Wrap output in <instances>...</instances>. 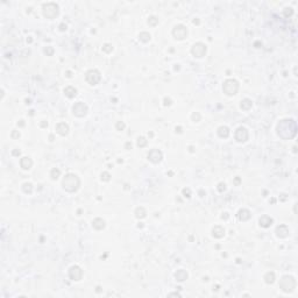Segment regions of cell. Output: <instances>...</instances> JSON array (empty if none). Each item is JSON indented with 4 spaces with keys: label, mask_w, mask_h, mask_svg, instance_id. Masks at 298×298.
Returning a JSON list of instances; mask_svg holds the SVG:
<instances>
[{
    "label": "cell",
    "mask_w": 298,
    "mask_h": 298,
    "mask_svg": "<svg viewBox=\"0 0 298 298\" xmlns=\"http://www.w3.org/2000/svg\"><path fill=\"white\" fill-rule=\"evenodd\" d=\"M20 164H21V168H23V169L27 170V169H30V168H32L33 161H32L30 157H22L21 161H20Z\"/></svg>",
    "instance_id": "20"
},
{
    "label": "cell",
    "mask_w": 298,
    "mask_h": 298,
    "mask_svg": "<svg viewBox=\"0 0 298 298\" xmlns=\"http://www.w3.org/2000/svg\"><path fill=\"white\" fill-rule=\"evenodd\" d=\"M280 288L282 289L283 292H286V294L292 292L295 290V288H296V280L292 276H289V275L283 276L282 280L280 281Z\"/></svg>",
    "instance_id": "3"
},
{
    "label": "cell",
    "mask_w": 298,
    "mask_h": 298,
    "mask_svg": "<svg viewBox=\"0 0 298 298\" xmlns=\"http://www.w3.org/2000/svg\"><path fill=\"white\" fill-rule=\"evenodd\" d=\"M44 53H46V54L48 53V54L51 55L53 53H54V49H53V48H50V47H48V48H46V49H44Z\"/></svg>",
    "instance_id": "38"
},
{
    "label": "cell",
    "mask_w": 298,
    "mask_h": 298,
    "mask_svg": "<svg viewBox=\"0 0 298 298\" xmlns=\"http://www.w3.org/2000/svg\"><path fill=\"white\" fill-rule=\"evenodd\" d=\"M85 78H86V81H87L89 84L95 85V84H98V83L100 81L101 76H100V72H99L98 70L93 69V70H89V71L86 72Z\"/></svg>",
    "instance_id": "6"
},
{
    "label": "cell",
    "mask_w": 298,
    "mask_h": 298,
    "mask_svg": "<svg viewBox=\"0 0 298 298\" xmlns=\"http://www.w3.org/2000/svg\"><path fill=\"white\" fill-rule=\"evenodd\" d=\"M43 15L48 19H54L58 15V6L55 2H48L43 5Z\"/></svg>",
    "instance_id": "5"
},
{
    "label": "cell",
    "mask_w": 298,
    "mask_h": 298,
    "mask_svg": "<svg viewBox=\"0 0 298 298\" xmlns=\"http://www.w3.org/2000/svg\"><path fill=\"white\" fill-rule=\"evenodd\" d=\"M183 195H184V197H188V198H189L190 195H191V191H190V189H184L183 190Z\"/></svg>",
    "instance_id": "37"
},
{
    "label": "cell",
    "mask_w": 298,
    "mask_h": 298,
    "mask_svg": "<svg viewBox=\"0 0 298 298\" xmlns=\"http://www.w3.org/2000/svg\"><path fill=\"white\" fill-rule=\"evenodd\" d=\"M224 218H225V219H227V218H228V216H227V213H225V216H222V219H224Z\"/></svg>",
    "instance_id": "47"
},
{
    "label": "cell",
    "mask_w": 298,
    "mask_h": 298,
    "mask_svg": "<svg viewBox=\"0 0 298 298\" xmlns=\"http://www.w3.org/2000/svg\"><path fill=\"white\" fill-rule=\"evenodd\" d=\"M181 129H182V128H181V127H178V128H176V132H178V133H181V132H182Z\"/></svg>",
    "instance_id": "46"
},
{
    "label": "cell",
    "mask_w": 298,
    "mask_h": 298,
    "mask_svg": "<svg viewBox=\"0 0 298 298\" xmlns=\"http://www.w3.org/2000/svg\"><path fill=\"white\" fill-rule=\"evenodd\" d=\"M192 120L199 121V120H200V115H199V113H193V114H192Z\"/></svg>",
    "instance_id": "36"
},
{
    "label": "cell",
    "mask_w": 298,
    "mask_h": 298,
    "mask_svg": "<svg viewBox=\"0 0 298 298\" xmlns=\"http://www.w3.org/2000/svg\"><path fill=\"white\" fill-rule=\"evenodd\" d=\"M147 145V140L143 137V136H140L139 139H137V146L139 147H145Z\"/></svg>",
    "instance_id": "28"
},
{
    "label": "cell",
    "mask_w": 298,
    "mask_h": 298,
    "mask_svg": "<svg viewBox=\"0 0 298 298\" xmlns=\"http://www.w3.org/2000/svg\"><path fill=\"white\" fill-rule=\"evenodd\" d=\"M72 113L76 115V117H84L86 113H87V106L84 104V103H81V101H78V103H76L75 105H73V107H72Z\"/></svg>",
    "instance_id": "7"
},
{
    "label": "cell",
    "mask_w": 298,
    "mask_h": 298,
    "mask_svg": "<svg viewBox=\"0 0 298 298\" xmlns=\"http://www.w3.org/2000/svg\"><path fill=\"white\" fill-rule=\"evenodd\" d=\"M139 39L142 41V42H148L150 40V34L147 33V32H142L140 35H139Z\"/></svg>",
    "instance_id": "26"
},
{
    "label": "cell",
    "mask_w": 298,
    "mask_h": 298,
    "mask_svg": "<svg viewBox=\"0 0 298 298\" xmlns=\"http://www.w3.org/2000/svg\"><path fill=\"white\" fill-rule=\"evenodd\" d=\"M56 132L61 135H67L69 133V126L65 123V122H59L56 125Z\"/></svg>",
    "instance_id": "14"
},
{
    "label": "cell",
    "mask_w": 298,
    "mask_h": 298,
    "mask_svg": "<svg viewBox=\"0 0 298 298\" xmlns=\"http://www.w3.org/2000/svg\"><path fill=\"white\" fill-rule=\"evenodd\" d=\"M157 22H159V20H157V19L155 18V16H150V18H149V20H148V23H149V25H151V26H155V25H156Z\"/></svg>",
    "instance_id": "30"
},
{
    "label": "cell",
    "mask_w": 298,
    "mask_h": 298,
    "mask_svg": "<svg viewBox=\"0 0 298 298\" xmlns=\"http://www.w3.org/2000/svg\"><path fill=\"white\" fill-rule=\"evenodd\" d=\"M129 147H132V143L127 142V143H126V148H129Z\"/></svg>",
    "instance_id": "43"
},
{
    "label": "cell",
    "mask_w": 298,
    "mask_h": 298,
    "mask_svg": "<svg viewBox=\"0 0 298 298\" xmlns=\"http://www.w3.org/2000/svg\"><path fill=\"white\" fill-rule=\"evenodd\" d=\"M59 27H61V30H64V29H67V26H64L63 23H62V25H61Z\"/></svg>",
    "instance_id": "41"
},
{
    "label": "cell",
    "mask_w": 298,
    "mask_h": 298,
    "mask_svg": "<svg viewBox=\"0 0 298 298\" xmlns=\"http://www.w3.org/2000/svg\"><path fill=\"white\" fill-rule=\"evenodd\" d=\"M218 190H219L220 192L225 191V190H226V185H225V183H219V185H218Z\"/></svg>",
    "instance_id": "35"
},
{
    "label": "cell",
    "mask_w": 298,
    "mask_h": 298,
    "mask_svg": "<svg viewBox=\"0 0 298 298\" xmlns=\"http://www.w3.org/2000/svg\"><path fill=\"white\" fill-rule=\"evenodd\" d=\"M222 90L227 95H234L239 90V83L235 79H227L224 81Z\"/></svg>",
    "instance_id": "4"
},
{
    "label": "cell",
    "mask_w": 298,
    "mask_h": 298,
    "mask_svg": "<svg viewBox=\"0 0 298 298\" xmlns=\"http://www.w3.org/2000/svg\"><path fill=\"white\" fill-rule=\"evenodd\" d=\"M103 50H104L105 53H111V51L113 50V47H112L111 44H109V43H106V44L103 47Z\"/></svg>",
    "instance_id": "31"
},
{
    "label": "cell",
    "mask_w": 298,
    "mask_h": 298,
    "mask_svg": "<svg viewBox=\"0 0 298 298\" xmlns=\"http://www.w3.org/2000/svg\"><path fill=\"white\" fill-rule=\"evenodd\" d=\"M248 131L244 128V127H239L235 132V139L238 142H246L248 140Z\"/></svg>",
    "instance_id": "12"
},
{
    "label": "cell",
    "mask_w": 298,
    "mask_h": 298,
    "mask_svg": "<svg viewBox=\"0 0 298 298\" xmlns=\"http://www.w3.org/2000/svg\"><path fill=\"white\" fill-rule=\"evenodd\" d=\"M175 277H176V280L178 282H183V281H185L188 278V272L184 270V269H179V270L176 271Z\"/></svg>",
    "instance_id": "19"
},
{
    "label": "cell",
    "mask_w": 298,
    "mask_h": 298,
    "mask_svg": "<svg viewBox=\"0 0 298 298\" xmlns=\"http://www.w3.org/2000/svg\"><path fill=\"white\" fill-rule=\"evenodd\" d=\"M115 127H117V129L118 131H122L123 128H125V123L122 121H119V122H117V125H115Z\"/></svg>",
    "instance_id": "33"
},
{
    "label": "cell",
    "mask_w": 298,
    "mask_h": 298,
    "mask_svg": "<svg viewBox=\"0 0 298 298\" xmlns=\"http://www.w3.org/2000/svg\"><path fill=\"white\" fill-rule=\"evenodd\" d=\"M276 235L278 238H286L289 235V228L286 225H280L277 228H276Z\"/></svg>",
    "instance_id": "13"
},
{
    "label": "cell",
    "mask_w": 298,
    "mask_h": 298,
    "mask_svg": "<svg viewBox=\"0 0 298 298\" xmlns=\"http://www.w3.org/2000/svg\"><path fill=\"white\" fill-rule=\"evenodd\" d=\"M212 234H213L214 238L220 239V238H222V236L225 235V228L221 227V226H216V227L212 230Z\"/></svg>",
    "instance_id": "18"
},
{
    "label": "cell",
    "mask_w": 298,
    "mask_h": 298,
    "mask_svg": "<svg viewBox=\"0 0 298 298\" xmlns=\"http://www.w3.org/2000/svg\"><path fill=\"white\" fill-rule=\"evenodd\" d=\"M172 35L177 40H184L188 36V29L183 25H178V26H176V27L174 28Z\"/></svg>",
    "instance_id": "8"
},
{
    "label": "cell",
    "mask_w": 298,
    "mask_h": 298,
    "mask_svg": "<svg viewBox=\"0 0 298 298\" xmlns=\"http://www.w3.org/2000/svg\"><path fill=\"white\" fill-rule=\"evenodd\" d=\"M92 227L97 230H103L105 227V221L101 219V218H95V220L92 221Z\"/></svg>",
    "instance_id": "16"
},
{
    "label": "cell",
    "mask_w": 298,
    "mask_h": 298,
    "mask_svg": "<svg viewBox=\"0 0 298 298\" xmlns=\"http://www.w3.org/2000/svg\"><path fill=\"white\" fill-rule=\"evenodd\" d=\"M169 296H179V294H176V292H175V294H170Z\"/></svg>",
    "instance_id": "45"
},
{
    "label": "cell",
    "mask_w": 298,
    "mask_h": 298,
    "mask_svg": "<svg viewBox=\"0 0 298 298\" xmlns=\"http://www.w3.org/2000/svg\"><path fill=\"white\" fill-rule=\"evenodd\" d=\"M250 217H252L250 212H249L248 210H246V208H242V210H240V211L238 212V218H239L241 221H246V220L250 219Z\"/></svg>",
    "instance_id": "17"
},
{
    "label": "cell",
    "mask_w": 298,
    "mask_h": 298,
    "mask_svg": "<svg viewBox=\"0 0 298 298\" xmlns=\"http://www.w3.org/2000/svg\"><path fill=\"white\" fill-rule=\"evenodd\" d=\"M218 135L220 136V137H224V139L228 137V135H230V129H228V127H226V126L219 127V128H218Z\"/></svg>",
    "instance_id": "21"
},
{
    "label": "cell",
    "mask_w": 298,
    "mask_h": 298,
    "mask_svg": "<svg viewBox=\"0 0 298 298\" xmlns=\"http://www.w3.org/2000/svg\"><path fill=\"white\" fill-rule=\"evenodd\" d=\"M12 136H13V137H19V136H20V133H18V132H13V133H12Z\"/></svg>",
    "instance_id": "40"
},
{
    "label": "cell",
    "mask_w": 298,
    "mask_h": 298,
    "mask_svg": "<svg viewBox=\"0 0 298 298\" xmlns=\"http://www.w3.org/2000/svg\"><path fill=\"white\" fill-rule=\"evenodd\" d=\"M146 214H147V212H146L145 207H137L135 210V216H136V218H139V219L145 218L146 217Z\"/></svg>",
    "instance_id": "25"
},
{
    "label": "cell",
    "mask_w": 298,
    "mask_h": 298,
    "mask_svg": "<svg viewBox=\"0 0 298 298\" xmlns=\"http://www.w3.org/2000/svg\"><path fill=\"white\" fill-rule=\"evenodd\" d=\"M162 157H163V154L161 150H159V149H151L150 151H149L148 154V159L149 161H151L153 163H159L162 161Z\"/></svg>",
    "instance_id": "11"
},
{
    "label": "cell",
    "mask_w": 298,
    "mask_h": 298,
    "mask_svg": "<svg viewBox=\"0 0 298 298\" xmlns=\"http://www.w3.org/2000/svg\"><path fill=\"white\" fill-rule=\"evenodd\" d=\"M32 190H33V185H32L30 183H25V184H23V191H25L26 193H30Z\"/></svg>",
    "instance_id": "29"
},
{
    "label": "cell",
    "mask_w": 298,
    "mask_h": 298,
    "mask_svg": "<svg viewBox=\"0 0 298 298\" xmlns=\"http://www.w3.org/2000/svg\"><path fill=\"white\" fill-rule=\"evenodd\" d=\"M13 155H20V150H19V151H18V150H14Z\"/></svg>",
    "instance_id": "42"
},
{
    "label": "cell",
    "mask_w": 298,
    "mask_h": 298,
    "mask_svg": "<svg viewBox=\"0 0 298 298\" xmlns=\"http://www.w3.org/2000/svg\"><path fill=\"white\" fill-rule=\"evenodd\" d=\"M272 218H270L269 216H262V217L260 218V220H258V222H260V226L261 227H263V228H268V227H270L271 224H272Z\"/></svg>",
    "instance_id": "15"
},
{
    "label": "cell",
    "mask_w": 298,
    "mask_h": 298,
    "mask_svg": "<svg viewBox=\"0 0 298 298\" xmlns=\"http://www.w3.org/2000/svg\"><path fill=\"white\" fill-rule=\"evenodd\" d=\"M235 183H236V184H239V183H240V178H239V177H238V178H235Z\"/></svg>",
    "instance_id": "44"
},
{
    "label": "cell",
    "mask_w": 298,
    "mask_h": 298,
    "mask_svg": "<svg viewBox=\"0 0 298 298\" xmlns=\"http://www.w3.org/2000/svg\"><path fill=\"white\" fill-rule=\"evenodd\" d=\"M292 13H294V11H292V8L291 7H286L284 10V15L288 18V16H291L292 15Z\"/></svg>",
    "instance_id": "32"
},
{
    "label": "cell",
    "mask_w": 298,
    "mask_h": 298,
    "mask_svg": "<svg viewBox=\"0 0 298 298\" xmlns=\"http://www.w3.org/2000/svg\"><path fill=\"white\" fill-rule=\"evenodd\" d=\"M170 104H171V100H170L169 98H165V99H164V105L167 106V105H170Z\"/></svg>",
    "instance_id": "39"
},
{
    "label": "cell",
    "mask_w": 298,
    "mask_h": 298,
    "mask_svg": "<svg viewBox=\"0 0 298 298\" xmlns=\"http://www.w3.org/2000/svg\"><path fill=\"white\" fill-rule=\"evenodd\" d=\"M252 106H253V103H252V100L248 99V98L244 99V100L241 101V104H240V107L242 109H244V111H248L249 109H252Z\"/></svg>",
    "instance_id": "23"
},
{
    "label": "cell",
    "mask_w": 298,
    "mask_h": 298,
    "mask_svg": "<svg viewBox=\"0 0 298 298\" xmlns=\"http://www.w3.org/2000/svg\"><path fill=\"white\" fill-rule=\"evenodd\" d=\"M69 276L72 281H79L83 277V270L78 266H72L69 270Z\"/></svg>",
    "instance_id": "10"
},
{
    "label": "cell",
    "mask_w": 298,
    "mask_h": 298,
    "mask_svg": "<svg viewBox=\"0 0 298 298\" xmlns=\"http://www.w3.org/2000/svg\"><path fill=\"white\" fill-rule=\"evenodd\" d=\"M64 95H67L68 98H73L75 95H77V90L73 86H67L64 89Z\"/></svg>",
    "instance_id": "22"
},
{
    "label": "cell",
    "mask_w": 298,
    "mask_h": 298,
    "mask_svg": "<svg viewBox=\"0 0 298 298\" xmlns=\"http://www.w3.org/2000/svg\"><path fill=\"white\" fill-rule=\"evenodd\" d=\"M61 175V170L59 169H57V168H54L53 170H51V172H50V176L53 179H57L58 177Z\"/></svg>",
    "instance_id": "27"
},
{
    "label": "cell",
    "mask_w": 298,
    "mask_h": 298,
    "mask_svg": "<svg viewBox=\"0 0 298 298\" xmlns=\"http://www.w3.org/2000/svg\"><path fill=\"white\" fill-rule=\"evenodd\" d=\"M264 281H266V283H268V284L274 283V282H275V272H274V271L267 272V274L264 275Z\"/></svg>",
    "instance_id": "24"
},
{
    "label": "cell",
    "mask_w": 298,
    "mask_h": 298,
    "mask_svg": "<svg viewBox=\"0 0 298 298\" xmlns=\"http://www.w3.org/2000/svg\"><path fill=\"white\" fill-rule=\"evenodd\" d=\"M81 185V181L77 175L75 174H68L67 176L63 178V182H62V186L63 189L68 192H75L77 191L78 188Z\"/></svg>",
    "instance_id": "2"
},
{
    "label": "cell",
    "mask_w": 298,
    "mask_h": 298,
    "mask_svg": "<svg viewBox=\"0 0 298 298\" xmlns=\"http://www.w3.org/2000/svg\"><path fill=\"white\" fill-rule=\"evenodd\" d=\"M109 177L111 176H109V172H103V174H101V179H103V181H105V182L109 181Z\"/></svg>",
    "instance_id": "34"
},
{
    "label": "cell",
    "mask_w": 298,
    "mask_h": 298,
    "mask_svg": "<svg viewBox=\"0 0 298 298\" xmlns=\"http://www.w3.org/2000/svg\"><path fill=\"white\" fill-rule=\"evenodd\" d=\"M191 53L195 57H203L204 55L206 54V46L202 42H198L192 47Z\"/></svg>",
    "instance_id": "9"
},
{
    "label": "cell",
    "mask_w": 298,
    "mask_h": 298,
    "mask_svg": "<svg viewBox=\"0 0 298 298\" xmlns=\"http://www.w3.org/2000/svg\"><path fill=\"white\" fill-rule=\"evenodd\" d=\"M297 133V125L292 119H284L281 120L277 125V135L283 140H290L295 137Z\"/></svg>",
    "instance_id": "1"
}]
</instances>
